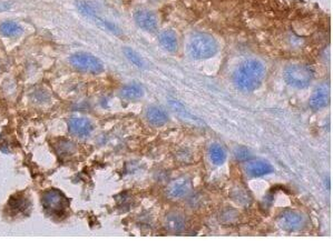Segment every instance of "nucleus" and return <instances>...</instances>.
Masks as SVG:
<instances>
[{"instance_id":"1a4fd4ad","label":"nucleus","mask_w":333,"mask_h":241,"mask_svg":"<svg viewBox=\"0 0 333 241\" xmlns=\"http://www.w3.org/2000/svg\"><path fill=\"white\" fill-rule=\"evenodd\" d=\"M330 102V87L327 84L318 86L310 98L309 106L314 111L321 110Z\"/></svg>"},{"instance_id":"4be33fe9","label":"nucleus","mask_w":333,"mask_h":241,"mask_svg":"<svg viewBox=\"0 0 333 241\" xmlns=\"http://www.w3.org/2000/svg\"><path fill=\"white\" fill-rule=\"evenodd\" d=\"M74 150H75L74 145L70 142H65L64 144H60L59 147H58V152H64V154L71 153Z\"/></svg>"},{"instance_id":"f03ea898","label":"nucleus","mask_w":333,"mask_h":241,"mask_svg":"<svg viewBox=\"0 0 333 241\" xmlns=\"http://www.w3.org/2000/svg\"><path fill=\"white\" fill-rule=\"evenodd\" d=\"M218 43L212 36L205 33L194 34L188 44L190 56L195 60H205L214 57L218 52Z\"/></svg>"},{"instance_id":"f3484780","label":"nucleus","mask_w":333,"mask_h":241,"mask_svg":"<svg viewBox=\"0 0 333 241\" xmlns=\"http://www.w3.org/2000/svg\"><path fill=\"white\" fill-rule=\"evenodd\" d=\"M209 156L210 160L217 166L223 165L225 160H226V151H225V149L219 144H213L211 145L209 149Z\"/></svg>"},{"instance_id":"2eb2a0df","label":"nucleus","mask_w":333,"mask_h":241,"mask_svg":"<svg viewBox=\"0 0 333 241\" xmlns=\"http://www.w3.org/2000/svg\"><path fill=\"white\" fill-rule=\"evenodd\" d=\"M159 40L161 46L163 47L166 51L170 53H175L178 49V40L177 36L174 33L173 30L166 29L163 30L159 36Z\"/></svg>"},{"instance_id":"4468645a","label":"nucleus","mask_w":333,"mask_h":241,"mask_svg":"<svg viewBox=\"0 0 333 241\" xmlns=\"http://www.w3.org/2000/svg\"><path fill=\"white\" fill-rule=\"evenodd\" d=\"M246 172L250 177L259 178L273 172V167L265 160H253L246 166Z\"/></svg>"},{"instance_id":"412c9836","label":"nucleus","mask_w":333,"mask_h":241,"mask_svg":"<svg viewBox=\"0 0 333 241\" xmlns=\"http://www.w3.org/2000/svg\"><path fill=\"white\" fill-rule=\"evenodd\" d=\"M235 158L238 161H246L252 158V154L247 149L240 147L235 150Z\"/></svg>"},{"instance_id":"6e6552de","label":"nucleus","mask_w":333,"mask_h":241,"mask_svg":"<svg viewBox=\"0 0 333 241\" xmlns=\"http://www.w3.org/2000/svg\"><path fill=\"white\" fill-rule=\"evenodd\" d=\"M191 188H192L191 179L187 178V177H181V178L173 180L172 183L166 187L165 193L169 199L176 200L185 197V195L191 192Z\"/></svg>"},{"instance_id":"423d86ee","label":"nucleus","mask_w":333,"mask_h":241,"mask_svg":"<svg viewBox=\"0 0 333 241\" xmlns=\"http://www.w3.org/2000/svg\"><path fill=\"white\" fill-rule=\"evenodd\" d=\"M278 224L283 230L293 233V231H299L303 228L305 219L302 213L294 210H286L282 212L278 218Z\"/></svg>"},{"instance_id":"f257e3e1","label":"nucleus","mask_w":333,"mask_h":241,"mask_svg":"<svg viewBox=\"0 0 333 241\" xmlns=\"http://www.w3.org/2000/svg\"><path fill=\"white\" fill-rule=\"evenodd\" d=\"M264 77L265 67L263 63L256 59H249L237 67L233 81L241 92L251 93L261 87Z\"/></svg>"},{"instance_id":"9d476101","label":"nucleus","mask_w":333,"mask_h":241,"mask_svg":"<svg viewBox=\"0 0 333 241\" xmlns=\"http://www.w3.org/2000/svg\"><path fill=\"white\" fill-rule=\"evenodd\" d=\"M68 129L76 137L85 138L93 131V124L86 118H73L68 121Z\"/></svg>"},{"instance_id":"0eeeda50","label":"nucleus","mask_w":333,"mask_h":241,"mask_svg":"<svg viewBox=\"0 0 333 241\" xmlns=\"http://www.w3.org/2000/svg\"><path fill=\"white\" fill-rule=\"evenodd\" d=\"M134 20L139 28L147 33H155L159 28V20L155 12L147 8H138L134 12Z\"/></svg>"},{"instance_id":"f8f14e48","label":"nucleus","mask_w":333,"mask_h":241,"mask_svg":"<svg viewBox=\"0 0 333 241\" xmlns=\"http://www.w3.org/2000/svg\"><path fill=\"white\" fill-rule=\"evenodd\" d=\"M186 220L181 212L172 211L165 218V227L169 233L179 234L185 229Z\"/></svg>"},{"instance_id":"39448f33","label":"nucleus","mask_w":333,"mask_h":241,"mask_svg":"<svg viewBox=\"0 0 333 241\" xmlns=\"http://www.w3.org/2000/svg\"><path fill=\"white\" fill-rule=\"evenodd\" d=\"M43 206L53 215H61L68 207V200L59 190L51 189L43 195Z\"/></svg>"},{"instance_id":"6ab92c4d","label":"nucleus","mask_w":333,"mask_h":241,"mask_svg":"<svg viewBox=\"0 0 333 241\" xmlns=\"http://www.w3.org/2000/svg\"><path fill=\"white\" fill-rule=\"evenodd\" d=\"M124 52L125 56L127 57L128 60L133 63V65L137 66V67H143L144 66V61L142 57L139 54L133 50L132 48H124Z\"/></svg>"},{"instance_id":"9b49d317","label":"nucleus","mask_w":333,"mask_h":241,"mask_svg":"<svg viewBox=\"0 0 333 241\" xmlns=\"http://www.w3.org/2000/svg\"><path fill=\"white\" fill-rule=\"evenodd\" d=\"M79 10L82 11L85 16L89 17V19H92L94 22H96V24L101 27V28H105L107 31H111V33H114L116 35H119L120 34V30L117 28L115 25L111 24L105 19H103V18L98 17L95 12H94L93 9L88 6L86 3H80L79 4Z\"/></svg>"},{"instance_id":"a211bd4d","label":"nucleus","mask_w":333,"mask_h":241,"mask_svg":"<svg viewBox=\"0 0 333 241\" xmlns=\"http://www.w3.org/2000/svg\"><path fill=\"white\" fill-rule=\"evenodd\" d=\"M22 27L15 21H4L0 25V34L4 37H17L22 34Z\"/></svg>"},{"instance_id":"dca6fc26","label":"nucleus","mask_w":333,"mask_h":241,"mask_svg":"<svg viewBox=\"0 0 333 241\" xmlns=\"http://www.w3.org/2000/svg\"><path fill=\"white\" fill-rule=\"evenodd\" d=\"M144 96V89L137 83H130L125 85L123 88L119 90V97L127 101H135L139 100Z\"/></svg>"},{"instance_id":"7ed1b4c3","label":"nucleus","mask_w":333,"mask_h":241,"mask_svg":"<svg viewBox=\"0 0 333 241\" xmlns=\"http://www.w3.org/2000/svg\"><path fill=\"white\" fill-rule=\"evenodd\" d=\"M314 72L312 68L302 63L287 66L284 70V79L287 85L296 89H304L312 83Z\"/></svg>"},{"instance_id":"ddd939ff","label":"nucleus","mask_w":333,"mask_h":241,"mask_svg":"<svg viewBox=\"0 0 333 241\" xmlns=\"http://www.w3.org/2000/svg\"><path fill=\"white\" fill-rule=\"evenodd\" d=\"M146 119L151 125L161 127L168 121V113L164 108L152 106L146 110Z\"/></svg>"},{"instance_id":"aec40b11","label":"nucleus","mask_w":333,"mask_h":241,"mask_svg":"<svg viewBox=\"0 0 333 241\" xmlns=\"http://www.w3.org/2000/svg\"><path fill=\"white\" fill-rule=\"evenodd\" d=\"M9 206H10L15 211H24L25 209L28 207V202L27 200L24 198H19V197H13L10 201H9Z\"/></svg>"},{"instance_id":"20e7f679","label":"nucleus","mask_w":333,"mask_h":241,"mask_svg":"<svg viewBox=\"0 0 333 241\" xmlns=\"http://www.w3.org/2000/svg\"><path fill=\"white\" fill-rule=\"evenodd\" d=\"M69 62L75 69L88 72V74L97 75L104 71V65H103L101 59L93 56L91 53H85V52L75 53L73 56H70Z\"/></svg>"}]
</instances>
